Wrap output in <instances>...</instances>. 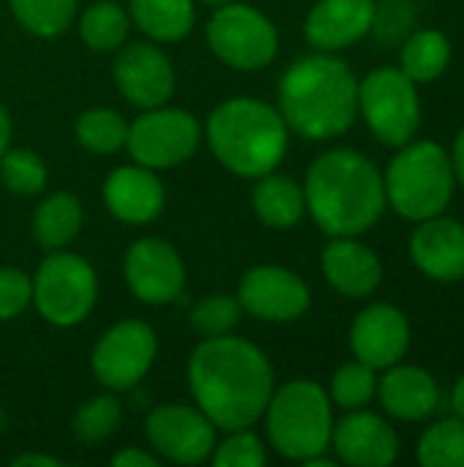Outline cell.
Wrapping results in <instances>:
<instances>
[{
    "mask_svg": "<svg viewBox=\"0 0 464 467\" xmlns=\"http://www.w3.org/2000/svg\"><path fill=\"white\" fill-rule=\"evenodd\" d=\"M194 405L216 424V430L254 427L276 389L268 356L241 337L202 339L186 367Z\"/></svg>",
    "mask_w": 464,
    "mask_h": 467,
    "instance_id": "cell-1",
    "label": "cell"
},
{
    "mask_svg": "<svg viewBox=\"0 0 464 467\" xmlns=\"http://www.w3.org/2000/svg\"><path fill=\"white\" fill-rule=\"evenodd\" d=\"M306 211L328 238H358L386 211L383 172L353 148L320 153L304 178Z\"/></svg>",
    "mask_w": 464,
    "mask_h": 467,
    "instance_id": "cell-2",
    "label": "cell"
},
{
    "mask_svg": "<svg viewBox=\"0 0 464 467\" xmlns=\"http://www.w3.org/2000/svg\"><path fill=\"white\" fill-rule=\"evenodd\" d=\"M276 109L304 140H334L358 118V77L331 52L306 55L282 74Z\"/></svg>",
    "mask_w": 464,
    "mask_h": 467,
    "instance_id": "cell-3",
    "label": "cell"
},
{
    "mask_svg": "<svg viewBox=\"0 0 464 467\" xmlns=\"http://www.w3.org/2000/svg\"><path fill=\"white\" fill-rule=\"evenodd\" d=\"M205 142L216 161H222L232 175L257 181L284 161L290 129L273 104L252 96H235L208 115Z\"/></svg>",
    "mask_w": 464,
    "mask_h": 467,
    "instance_id": "cell-4",
    "label": "cell"
},
{
    "mask_svg": "<svg viewBox=\"0 0 464 467\" xmlns=\"http://www.w3.org/2000/svg\"><path fill=\"white\" fill-rule=\"evenodd\" d=\"M383 183L386 205H391L402 219L424 222L440 216L457 192L451 153L435 140H410L388 161Z\"/></svg>",
    "mask_w": 464,
    "mask_h": 467,
    "instance_id": "cell-5",
    "label": "cell"
},
{
    "mask_svg": "<svg viewBox=\"0 0 464 467\" xmlns=\"http://www.w3.org/2000/svg\"><path fill=\"white\" fill-rule=\"evenodd\" d=\"M268 443L293 462H306L331 449L334 402L328 391L306 378L273 389L263 413Z\"/></svg>",
    "mask_w": 464,
    "mask_h": 467,
    "instance_id": "cell-6",
    "label": "cell"
},
{
    "mask_svg": "<svg viewBox=\"0 0 464 467\" xmlns=\"http://www.w3.org/2000/svg\"><path fill=\"white\" fill-rule=\"evenodd\" d=\"M96 298V268L82 254L52 249L38 263L33 276V304L46 323L57 328H74L88 320Z\"/></svg>",
    "mask_w": 464,
    "mask_h": 467,
    "instance_id": "cell-7",
    "label": "cell"
},
{
    "mask_svg": "<svg viewBox=\"0 0 464 467\" xmlns=\"http://www.w3.org/2000/svg\"><path fill=\"white\" fill-rule=\"evenodd\" d=\"M358 115L377 142L402 148L421 126V99L416 82L399 66L372 68L358 82Z\"/></svg>",
    "mask_w": 464,
    "mask_h": 467,
    "instance_id": "cell-8",
    "label": "cell"
},
{
    "mask_svg": "<svg viewBox=\"0 0 464 467\" xmlns=\"http://www.w3.org/2000/svg\"><path fill=\"white\" fill-rule=\"evenodd\" d=\"M211 52L230 68L260 71L273 63L279 52L276 25L249 3H224L205 25Z\"/></svg>",
    "mask_w": 464,
    "mask_h": 467,
    "instance_id": "cell-9",
    "label": "cell"
},
{
    "mask_svg": "<svg viewBox=\"0 0 464 467\" xmlns=\"http://www.w3.org/2000/svg\"><path fill=\"white\" fill-rule=\"evenodd\" d=\"M200 140V120L189 109L161 104L153 109H142V115L129 123L126 148L137 164L159 172L189 161L197 153Z\"/></svg>",
    "mask_w": 464,
    "mask_h": 467,
    "instance_id": "cell-10",
    "label": "cell"
},
{
    "mask_svg": "<svg viewBox=\"0 0 464 467\" xmlns=\"http://www.w3.org/2000/svg\"><path fill=\"white\" fill-rule=\"evenodd\" d=\"M156 353L159 339L145 320H120L98 337L90 367L107 391H131L150 372Z\"/></svg>",
    "mask_w": 464,
    "mask_h": 467,
    "instance_id": "cell-11",
    "label": "cell"
},
{
    "mask_svg": "<svg viewBox=\"0 0 464 467\" xmlns=\"http://www.w3.org/2000/svg\"><path fill=\"white\" fill-rule=\"evenodd\" d=\"M219 430L197 405H159L145 419V438L156 457L175 465L208 462Z\"/></svg>",
    "mask_w": 464,
    "mask_h": 467,
    "instance_id": "cell-12",
    "label": "cell"
},
{
    "mask_svg": "<svg viewBox=\"0 0 464 467\" xmlns=\"http://www.w3.org/2000/svg\"><path fill=\"white\" fill-rule=\"evenodd\" d=\"M238 301L246 315L265 323H293L312 304L309 285L284 265H254L243 274Z\"/></svg>",
    "mask_w": 464,
    "mask_h": 467,
    "instance_id": "cell-13",
    "label": "cell"
},
{
    "mask_svg": "<svg viewBox=\"0 0 464 467\" xmlns=\"http://www.w3.org/2000/svg\"><path fill=\"white\" fill-rule=\"evenodd\" d=\"M123 276L134 298L150 306H164L183 293L186 265L172 244L161 238H139L123 257Z\"/></svg>",
    "mask_w": 464,
    "mask_h": 467,
    "instance_id": "cell-14",
    "label": "cell"
},
{
    "mask_svg": "<svg viewBox=\"0 0 464 467\" xmlns=\"http://www.w3.org/2000/svg\"><path fill=\"white\" fill-rule=\"evenodd\" d=\"M120 96L137 109H153L172 99L175 68L172 60L150 41L123 44L112 68Z\"/></svg>",
    "mask_w": 464,
    "mask_h": 467,
    "instance_id": "cell-15",
    "label": "cell"
},
{
    "mask_svg": "<svg viewBox=\"0 0 464 467\" xmlns=\"http://www.w3.org/2000/svg\"><path fill=\"white\" fill-rule=\"evenodd\" d=\"M350 350L372 369L399 364L410 350V320L394 304H369L350 326Z\"/></svg>",
    "mask_w": 464,
    "mask_h": 467,
    "instance_id": "cell-16",
    "label": "cell"
},
{
    "mask_svg": "<svg viewBox=\"0 0 464 467\" xmlns=\"http://www.w3.org/2000/svg\"><path fill=\"white\" fill-rule=\"evenodd\" d=\"M331 449L350 467H388L399 460V435L383 416L361 408L334 421Z\"/></svg>",
    "mask_w": 464,
    "mask_h": 467,
    "instance_id": "cell-17",
    "label": "cell"
},
{
    "mask_svg": "<svg viewBox=\"0 0 464 467\" xmlns=\"http://www.w3.org/2000/svg\"><path fill=\"white\" fill-rule=\"evenodd\" d=\"M107 211L123 224H148L161 216L167 192L159 181L156 170L142 164L115 167L101 189Z\"/></svg>",
    "mask_w": 464,
    "mask_h": 467,
    "instance_id": "cell-18",
    "label": "cell"
},
{
    "mask_svg": "<svg viewBox=\"0 0 464 467\" xmlns=\"http://www.w3.org/2000/svg\"><path fill=\"white\" fill-rule=\"evenodd\" d=\"M375 0H317L306 19L304 36L317 52H339L372 33Z\"/></svg>",
    "mask_w": 464,
    "mask_h": 467,
    "instance_id": "cell-19",
    "label": "cell"
},
{
    "mask_svg": "<svg viewBox=\"0 0 464 467\" xmlns=\"http://www.w3.org/2000/svg\"><path fill=\"white\" fill-rule=\"evenodd\" d=\"M410 257L413 265L435 282L464 279V224L443 213L416 222Z\"/></svg>",
    "mask_w": 464,
    "mask_h": 467,
    "instance_id": "cell-20",
    "label": "cell"
},
{
    "mask_svg": "<svg viewBox=\"0 0 464 467\" xmlns=\"http://www.w3.org/2000/svg\"><path fill=\"white\" fill-rule=\"evenodd\" d=\"M320 265L325 282L347 298H369L383 282L380 257L358 238H331Z\"/></svg>",
    "mask_w": 464,
    "mask_h": 467,
    "instance_id": "cell-21",
    "label": "cell"
},
{
    "mask_svg": "<svg viewBox=\"0 0 464 467\" xmlns=\"http://www.w3.org/2000/svg\"><path fill=\"white\" fill-rule=\"evenodd\" d=\"M377 400L397 421H427L440 405V386L427 369L399 361L377 378Z\"/></svg>",
    "mask_w": 464,
    "mask_h": 467,
    "instance_id": "cell-22",
    "label": "cell"
},
{
    "mask_svg": "<svg viewBox=\"0 0 464 467\" xmlns=\"http://www.w3.org/2000/svg\"><path fill=\"white\" fill-rule=\"evenodd\" d=\"M252 208L257 219L271 230H293L306 216L304 183L290 175H279L276 170L257 178L252 189Z\"/></svg>",
    "mask_w": 464,
    "mask_h": 467,
    "instance_id": "cell-23",
    "label": "cell"
},
{
    "mask_svg": "<svg viewBox=\"0 0 464 467\" xmlns=\"http://www.w3.org/2000/svg\"><path fill=\"white\" fill-rule=\"evenodd\" d=\"M129 16L153 44H172L194 30L197 5L194 0H131Z\"/></svg>",
    "mask_w": 464,
    "mask_h": 467,
    "instance_id": "cell-24",
    "label": "cell"
},
{
    "mask_svg": "<svg viewBox=\"0 0 464 467\" xmlns=\"http://www.w3.org/2000/svg\"><path fill=\"white\" fill-rule=\"evenodd\" d=\"M82 202L71 192L49 194L33 213V235L41 249H63L82 230Z\"/></svg>",
    "mask_w": 464,
    "mask_h": 467,
    "instance_id": "cell-25",
    "label": "cell"
},
{
    "mask_svg": "<svg viewBox=\"0 0 464 467\" xmlns=\"http://www.w3.org/2000/svg\"><path fill=\"white\" fill-rule=\"evenodd\" d=\"M451 63V41L443 30H416L410 38H405L399 52V68L416 82L427 85L446 74Z\"/></svg>",
    "mask_w": 464,
    "mask_h": 467,
    "instance_id": "cell-26",
    "label": "cell"
},
{
    "mask_svg": "<svg viewBox=\"0 0 464 467\" xmlns=\"http://www.w3.org/2000/svg\"><path fill=\"white\" fill-rule=\"evenodd\" d=\"M131 30L129 11L115 0H96L79 16V38L93 52H118Z\"/></svg>",
    "mask_w": 464,
    "mask_h": 467,
    "instance_id": "cell-27",
    "label": "cell"
},
{
    "mask_svg": "<svg viewBox=\"0 0 464 467\" xmlns=\"http://www.w3.org/2000/svg\"><path fill=\"white\" fill-rule=\"evenodd\" d=\"M74 134L77 142L98 156H109L118 153L120 148H126V134H129V120L109 107H93L85 109L77 123H74Z\"/></svg>",
    "mask_w": 464,
    "mask_h": 467,
    "instance_id": "cell-28",
    "label": "cell"
},
{
    "mask_svg": "<svg viewBox=\"0 0 464 467\" xmlns=\"http://www.w3.org/2000/svg\"><path fill=\"white\" fill-rule=\"evenodd\" d=\"M14 19L38 38H55L68 30L79 0H8Z\"/></svg>",
    "mask_w": 464,
    "mask_h": 467,
    "instance_id": "cell-29",
    "label": "cell"
},
{
    "mask_svg": "<svg viewBox=\"0 0 464 467\" xmlns=\"http://www.w3.org/2000/svg\"><path fill=\"white\" fill-rule=\"evenodd\" d=\"M416 460L424 467H464L462 419L454 416L432 424L416 446Z\"/></svg>",
    "mask_w": 464,
    "mask_h": 467,
    "instance_id": "cell-30",
    "label": "cell"
},
{
    "mask_svg": "<svg viewBox=\"0 0 464 467\" xmlns=\"http://www.w3.org/2000/svg\"><path fill=\"white\" fill-rule=\"evenodd\" d=\"M123 424V408L112 394H101L79 405V410L71 419V432L77 441L96 446L112 438Z\"/></svg>",
    "mask_w": 464,
    "mask_h": 467,
    "instance_id": "cell-31",
    "label": "cell"
},
{
    "mask_svg": "<svg viewBox=\"0 0 464 467\" xmlns=\"http://www.w3.org/2000/svg\"><path fill=\"white\" fill-rule=\"evenodd\" d=\"M331 402L342 410H361L377 397V369L364 361L342 364L331 378Z\"/></svg>",
    "mask_w": 464,
    "mask_h": 467,
    "instance_id": "cell-32",
    "label": "cell"
},
{
    "mask_svg": "<svg viewBox=\"0 0 464 467\" xmlns=\"http://www.w3.org/2000/svg\"><path fill=\"white\" fill-rule=\"evenodd\" d=\"M0 181L8 192L33 197L46 186V164L36 150L8 148L0 156Z\"/></svg>",
    "mask_w": 464,
    "mask_h": 467,
    "instance_id": "cell-33",
    "label": "cell"
},
{
    "mask_svg": "<svg viewBox=\"0 0 464 467\" xmlns=\"http://www.w3.org/2000/svg\"><path fill=\"white\" fill-rule=\"evenodd\" d=\"M241 315H243V309H241L238 298L216 293V296H208V298H202V301H197L191 306L189 323H191L194 334H200L202 339H211V337L232 334Z\"/></svg>",
    "mask_w": 464,
    "mask_h": 467,
    "instance_id": "cell-34",
    "label": "cell"
},
{
    "mask_svg": "<svg viewBox=\"0 0 464 467\" xmlns=\"http://www.w3.org/2000/svg\"><path fill=\"white\" fill-rule=\"evenodd\" d=\"M211 462L216 467H260L268 462V454L263 441L252 432V427H246L230 430L224 441H216Z\"/></svg>",
    "mask_w": 464,
    "mask_h": 467,
    "instance_id": "cell-35",
    "label": "cell"
},
{
    "mask_svg": "<svg viewBox=\"0 0 464 467\" xmlns=\"http://www.w3.org/2000/svg\"><path fill=\"white\" fill-rule=\"evenodd\" d=\"M33 304V279L19 268H0V320L19 317Z\"/></svg>",
    "mask_w": 464,
    "mask_h": 467,
    "instance_id": "cell-36",
    "label": "cell"
},
{
    "mask_svg": "<svg viewBox=\"0 0 464 467\" xmlns=\"http://www.w3.org/2000/svg\"><path fill=\"white\" fill-rule=\"evenodd\" d=\"M413 25V5L410 0H383L375 5V25L372 30L380 33V38L388 33V38L402 36Z\"/></svg>",
    "mask_w": 464,
    "mask_h": 467,
    "instance_id": "cell-37",
    "label": "cell"
},
{
    "mask_svg": "<svg viewBox=\"0 0 464 467\" xmlns=\"http://www.w3.org/2000/svg\"><path fill=\"white\" fill-rule=\"evenodd\" d=\"M115 467H159V457L145 449H120L112 457Z\"/></svg>",
    "mask_w": 464,
    "mask_h": 467,
    "instance_id": "cell-38",
    "label": "cell"
},
{
    "mask_svg": "<svg viewBox=\"0 0 464 467\" xmlns=\"http://www.w3.org/2000/svg\"><path fill=\"white\" fill-rule=\"evenodd\" d=\"M451 167H454V178L464 189V129L454 140V150H451Z\"/></svg>",
    "mask_w": 464,
    "mask_h": 467,
    "instance_id": "cell-39",
    "label": "cell"
},
{
    "mask_svg": "<svg viewBox=\"0 0 464 467\" xmlns=\"http://www.w3.org/2000/svg\"><path fill=\"white\" fill-rule=\"evenodd\" d=\"M14 467H60V460L49 457V454H19L14 457Z\"/></svg>",
    "mask_w": 464,
    "mask_h": 467,
    "instance_id": "cell-40",
    "label": "cell"
},
{
    "mask_svg": "<svg viewBox=\"0 0 464 467\" xmlns=\"http://www.w3.org/2000/svg\"><path fill=\"white\" fill-rule=\"evenodd\" d=\"M8 142H11V115H8V109L0 104V156L8 150Z\"/></svg>",
    "mask_w": 464,
    "mask_h": 467,
    "instance_id": "cell-41",
    "label": "cell"
},
{
    "mask_svg": "<svg viewBox=\"0 0 464 467\" xmlns=\"http://www.w3.org/2000/svg\"><path fill=\"white\" fill-rule=\"evenodd\" d=\"M451 408H454V416L464 421V375L451 389Z\"/></svg>",
    "mask_w": 464,
    "mask_h": 467,
    "instance_id": "cell-42",
    "label": "cell"
},
{
    "mask_svg": "<svg viewBox=\"0 0 464 467\" xmlns=\"http://www.w3.org/2000/svg\"><path fill=\"white\" fill-rule=\"evenodd\" d=\"M205 5H213V8H219V5H224V3H232V0H202Z\"/></svg>",
    "mask_w": 464,
    "mask_h": 467,
    "instance_id": "cell-43",
    "label": "cell"
}]
</instances>
